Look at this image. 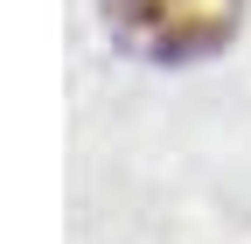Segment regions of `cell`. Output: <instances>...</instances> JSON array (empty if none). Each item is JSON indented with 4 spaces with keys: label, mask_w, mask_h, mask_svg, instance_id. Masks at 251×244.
Wrapping results in <instances>:
<instances>
[{
    "label": "cell",
    "mask_w": 251,
    "mask_h": 244,
    "mask_svg": "<svg viewBox=\"0 0 251 244\" xmlns=\"http://www.w3.org/2000/svg\"><path fill=\"white\" fill-rule=\"evenodd\" d=\"M112 28L153 63H196L244 28V0H112Z\"/></svg>",
    "instance_id": "cell-1"
}]
</instances>
